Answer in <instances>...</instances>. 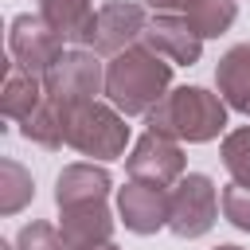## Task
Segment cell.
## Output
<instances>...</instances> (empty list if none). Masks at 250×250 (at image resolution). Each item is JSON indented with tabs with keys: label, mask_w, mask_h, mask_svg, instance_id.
<instances>
[{
	"label": "cell",
	"mask_w": 250,
	"mask_h": 250,
	"mask_svg": "<svg viewBox=\"0 0 250 250\" xmlns=\"http://www.w3.org/2000/svg\"><path fill=\"white\" fill-rule=\"evenodd\" d=\"M168 86H172V62L160 59L156 51H148L145 43H137L105 62V98L125 117L148 113L168 94Z\"/></svg>",
	"instance_id": "6da1fadb"
},
{
	"label": "cell",
	"mask_w": 250,
	"mask_h": 250,
	"mask_svg": "<svg viewBox=\"0 0 250 250\" xmlns=\"http://www.w3.org/2000/svg\"><path fill=\"white\" fill-rule=\"evenodd\" d=\"M148 129L164 133L172 141H188V145H203L215 141L227 129V105L219 94L203 90V86H176L168 90L148 113Z\"/></svg>",
	"instance_id": "7a4b0ae2"
},
{
	"label": "cell",
	"mask_w": 250,
	"mask_h": 250,
	"mask_svg": "<svg viewBox=\"0 0 250 250\" xmlns=\"http://www.w3.org/2000/svg\"><path fill=\"white\" fill-rule=\"evenodd\" d=\"M66 145L90 160H117L129 145V125L125 113L117 105L105 102H82L70 109V129H66Z\"/></svg>",
	"instance_id": "3957f363"
},
{
	"label": "cell",
	"mask_w": 250,
	"mask_h": 250,
	"mask_svg": "<svg viewBox=\"0 0 250 250\" xmlns=\"http://www.w3.org/2000/svg\"><path fill=\"white\" fill-rule=\"evenodd\" d=\"M219 219V191L211 184V176L203 172H184L172 188V211H168V227L180 238H199L215 227Z\"/></svg>",
	"instance_id": "277c9868"
},
{
	"label": "cell",
	"mask_w": 250,
	"mask_h": 250,
	"mask_svg": "<svg viewBox=\"0 0 250 250\" xmlns=\"http://www.w3.org/2000/svg\"><path fill=\"white\" fill-rule=\"evenodd\" d=\"M43 90L66 105L94 102L98 94H105V66L98 62V55L90 47L62 51V59L43 74Z\"/></svg>",
	"instance_id": "5b68a950"
},
{
	"label": "cell",
	"mask_w": 250,
	"mask_h": 250,
	"mask_svg": "<svg viewBox=\"0 0 250 250\" xmlns=\"http://www.w3.org/2000/svg\"><path fill=\"white\" fill-rule=\"evenodd\" d=\"M62 35L43 20V16H16L8 27V62H16L27 74H47L62 59Z\"/></svg>",
	"instance_id": "8992f818"
},
{
	"label": "cell",
	"mask_w": 250,
	"mask_h": 250,
	"mask_svg": "<svg viewBox=\"0 0 250 250\" xmlns=\"http://www.w3.org/2000/svg\"><path fill=\"white\" fill-rule=\"evenodd\" d=\"M145 27H148V20H145V8H141V4L109 0V4L98 8L94 23H90V31H86V39H82V47H90L94 55H109V59H113V55L137 47V43L145 39Z\"/></svg>",
	"instance_id": "52a82bcc"
},
{
	"label": "cell",
	"mask_w": 250,
	"mask_h": 250,
	"mask_svg": "<svg viewBox=\"0 0 250 250\" xmlns=\"http://www.w3.org/2000/svg\"><path fill=\"white\" fill-rule=\"evenodd\" d=\"M125 168H129L133 180L168 188V184H176V180L184 176V152H180V145H176L172 137L148 129V133L133 145V152L125 156Z\"/></svg>",
	"instance_id": "ba28073f"
},
{
	"label": "cell",
	"mask_w": 250,
	"mask_h": 250,
	"mask_svg": "<svg viewBox=\"0 0 250 250\" xmlns=\"http://www.w3.org/2000/svg\"><path fill=\"white\" fill-rule=\"evenodd\" d=\"M168 211H172V191L160 184L129 180L117 191V215L133 234H156L160 227H168Z\"/></svg>",
	"instance_id": "9c48e42d"
},
{
	"label": "cell",
	"mask_w": 250,
	"mask_h": 250,
	"mask_svg": "<svg viewBox=\"0 0 250 250\" xmlns=\"http://www.w3.org/2000/svg\"><path fill=\"white\" fill-rule=\"evenodd\" d=\"M148 51H156L160 59H168L172 66H191L199 62V51H203V39L199 31L188 23V16L180 12H156L145 27V39H141Z\"/></svg>",
	"instance_id": "30bf717a"
},
{
	"label": "cell",
	"mask_w": 250,
	"mask_h": 250,
	"mask_svg": "<svg viewBox=\"0 0 250 250\" xmlns=\"http://www.w3.org/2000/svg\"><path fill=\"white\" fill-rule=\"evenodd\" d=\"M62 219H59V230L66 238L70 250H86V246H102L109 242L113 234V215L105 207V199L98 203H78V207H59Z\"/></svg>",
	"instance_id": "8fae6325"
},
{
	"label": "cell",
	"mask_w": 250,
	"mask_h": 250,
	"mask_svg": "<svg viewBox=\"0 0 250 250\" xmlns=\"http://www.w3.org/2000/svg\"><path fill=\"white\" fill-rule=\"evenodd\" d=\"M70 109H74V105L43 94V102L20 121V133H23L27 141L43 145V148H62V145H66V129H70Z\"/></svg>",
	"instance_id": "7c38bea8"
},
{
	"label": "cell",
	"mask_w": 250,
	"mask_h": 250,
	"mask_svg": "<svg viewBox=\"0 0 250 250\" xmlns=\"http://www.w3.org/2000/svg\"><path fill=\"white\" fill-rule=\"evenodd\" d=\"M109 172L94 168V164H66L59 172V188H55V203L59 207H78V203H98L109 195Z\"/></svg>",
	"instance_id": "4fadbf2b"
},
{
	"label": "cell",
	"mask_w": 250,
	"mask_h": 250,
	"mask_svg": "<svg viewBox=\"0 0 250 250\" xmlns=\"http://www.w3.org/2000/svg\"><path fill=\"white\" fill-rule=\"evenodd\" d=\"M215 82H219V94L230 109L246 113L250 117V43H238L230 47L219 66H215Z\"/></svg>",
	"instance_id": "5bb4252c"
},
{
	"label": "cell",
	"mask_w": 250,
	"mask_h": 250,
	"mask_svg": "<svg viewBox=\"0 0 250 250\" xmlns=\"http://www.w3.org/2000/svg\"><path fill=\"white\" fill-rule=\"evenodd\" d=\"M39 16L66 39V43H82L98 8L94 0H39Z\"/></svg>",
	"instance_id": "9a60e30c"
},
{
	"label": "cell",
	"mask_w": 250,
	"mask_h": 250,
	"mask_svg": "<svg viewBox=\"0 0 250 250\" xmlns=\"http://www.w3.org/2000/svg\"><path fill=\"white\" fill-rule=\"evenodd\" d=\"M43 78L39 74H27V70H20L16 62H8V74H4V98H0V105H4V117L8 121H23L39 102H43Z\"/></svg>",
	"instance_id": "2e32d148"
},
{
	"label": "cell",
	"mask_w": 250,
	"mask_h": 250,
	"mask_svg": "<svg viewBox=\"0 0 250 250\" xmlns=\"http://www.w3.org/2000/svg\"><path fill=\"white\" fill-rule=\"evenodd\" d=\"M188 23L199 31V39H211V35H223L234 16H238V4L234 0H191L188 4Z\"/></svg>",
	"instance_id": "e0dca14e"
},
{
	"label": "cell",
	"mask_w": 250,
	"mask_h": 250,
	"mask_svg": "<svg viewBox=\"0 0 250 250\" xmlns=\"http://www.w3.org/2000/svg\"><path fill=\"white\" fill-rule=\"evenodd\" d=\"M31 195H35L31 176L16 160H0V215H16Z\"/></svg>",
	"instance_id": "ac0fdd59"
},
{
	"label": "cell",
	"mask_w": 250,
	"mask_h": 250,
	"mask_svg": "<svg viewBox=\"0 0 250 250\" xmlns=\"http://www.w3.org/2000/svg\"><path fill=\"white\" fill-rule=\"evenodd\" d=\"M223 164L234 176V184L250 188V125H242V129L223 137Z\"/></svg>",
	"instance_id": "d6986e66"
},
{
	"label": "cell",
	"mask_w": 250,
	"mask_h": 250,
	"mask_svg": "<svg viewBox=\"0 0 250 250\" xmlns=\"http://www.w3.org/2000/svg\"><path fill=\"white\" fill-rule=\"evenodd\" d=\"M16 250H70V246H66V238H62L59 227L35 219V223H23V227H20Z\"/></svg>",
	"instance_id": "ffe728a7"
},
{
	"label": "cell",
	"mask_w": 250,
	"mask_h": 250,
	"mask_svg": "<svg viewBox=\"0 0 250 250\" xmlns=\"http://www.w3.org/2000/svg\"><path fill=\"white\" fill-rule=\"evenodd\" d=\"M219 207H223V215H227L230 227H238V230L250 234V188L246 184H227L219 191Z\"/></svg>",
	"instance_id": "44dd1931"
},
{
	"label": "cell",
	"mask_w": 250,
	"mask_h": 250,
	"mask_svg": "<svg viewBox=\"0 0 250 250\" xmlns=\"http://www.w3.org/2000/svg\"><path fill=\"white\" fill-rule=\"evenodd\" d=\"M188 4L191 0H145V8H152V12H188Z\"/></svg>",
	"instance_id": "7402d4cb"
},
{
	"label": "cell",
	"mask_w": 250,
	"mask_h": 250,
	"mask_svg": "<svg viewBox=\"0 0 250 250\" xmlns=\"http://www.w3.org/2000/svg\"><path fill=\"white\" fill-rule=\"evenodd\" d=\"M86 250H117L113 242H102V246H86Z\"/></svg>",
	"instance_id": "603a6c76"
},
{
	"label": "cell",
	"mask_w": 250,
	"mask_h": 250,
	"mask_svg": "<svg viewBox=\"0 0 250 250\" xmlns=\"http://www.w3.org/2000/svg\"><path fill=\"white\" fill-rule=\"evenodd\" d=\"M215 250H242V246H215Z\"/></svg>",
	"instance_id": "cb8c5ba5"
}]
</instances>
